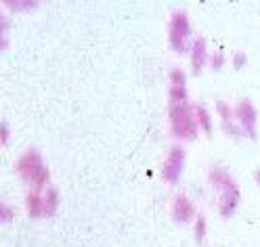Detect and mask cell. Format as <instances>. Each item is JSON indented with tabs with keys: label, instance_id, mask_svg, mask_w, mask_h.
Instances as JSON below:
<instances>
[{
	"label": "cell",
	"instance_id": "obj_4",
	"mask_svg": "<svg viewBox=\"0 0 260 247\" xmlns=\"http://www.w3.org/2000/svg\"><path fill=\"white\" fill-rule=\"evenodd\" d=\"M233 118L237 122V126L243 130V134H246L248 138L256 140V124H258V111L254 107L252 101H248V98H241V101L233 107Z\"/></svg>",
	"mask_w": 260,
	"mask_h": 247
},
{
	"label": "cell",
	"instance_id": "obj_19",
	"mask_svg": "<svg viewBox=\"0 0 260 247\" xmlns=\"http://www.w3.org/2000/svg\"><path fill=\"white\" fill-rule=\"evenodd\" d=\"M168 80H170V84H187V74L183 72V69H172L170 72V76H168Z\"/></svg>",
	"mask_w": 260,
	"mask_h": 247
},
{
	"label": "cell",
	"instance_id": "obj_8",
	"mask_svg": "<svg viewBox=\"0 0 260 247\" xmlns=\"http://www.w3.org/2000/svg\"><path fill=\"white\" fill-rule=\"evenodd\" d=\"M189 57H191V72L193 74H200L204 69V65H208V44H206V38H195L189 46Z\"/></svg>",
	"mask_w": 260,
	"mask_h": 247
},
{
	"label": "cell",
	"instance_id": "obj_6",
	"mask_svg": "<svg viewBox=\"0 0 260 247\" xmlns=\"http://www.w3.org/2000/svg\"><path fill=\"white\" fill-rule=\"evenodd\" d=\"M208 180L218 193H239V185L235 183V178L226 172L224 168L214 166L208 174Z\"/></svg>",
	"mask_w": 260,
	"mask_h": 247
},
{
	"label": "cell",
	"instance_id": "obj_17",
	"mask_svg": "<svg viewBox=\"0 0 260 247\" xmlns=\"http://www.w3.org/2000/svg\"><path fill=\"white\" fill-rule=\"evenodd\" d=\"M224 63H226V59H224V53H222V51L212 53V55H210V59H208V65H210V69H212V72L222 69Z\"/></svg>",
	"mask_w": 260,
	"mask_h": 247
},
{
	"label": "cell",
	"instance_id": "obj_7",
	"mask_svg": "<svg viewBox=\"0 0 260 247\" xmlns=\"http://www.w3.org/2000/svg\"><path fill=\"white\" fill-rule=\"evenodd\" d=\"M172 218L178 224H187L193 218H198L195 216V203L189 199L187 195H176L174 197V201H172Z\"/></svg>",
	"mask_w": 260,
	"mask_h": 247
},
{
	"label": "cell",
	"instance_id": "obj_3",
	"mask_svg": "<svg viewBox=\"0 0 260 247\" xmlns=\"http://www.w3.org/2000/svg\"><path fill=\"white\" fill-rule=\"evenodd\" d=\"M185 149L181 145H172L168 153H166V159L164 163H161V168H159V174H161V180L168 185H176L178 180H181L183 176V170H185Z\"/></svg>",
	"mask_w": 260,
	"mask_h": 247
},
{
	"label": "cell",
	"instance_id": "obj_12",
	"mask_svg": "<svg viewBox=\"0 0 260 247\" xmlns=\"http://www.w3.org/2000/svg\"><path fill=\"white\" fill-rule=\"evenodd\" d=\"M195 122H198L200 130H204L206 134H212V115H210V111L204 107V105H195Z\"/></svg>",
	"mask_w": 260,
	"mask_h": 247
},
{
	"label": "cell",
	"instance_id": "obj_10",
	"mask_svg": "<svg viewBox=\"0 0 260 247\" xmlns=\"http://www.w3.org/2000/svg\"><path fill=\"white\" fill-rule=\"evenodd\" d=\"M239 197H241V193H220L216 207L222 218H231L235 214V209L239 205Z\"/></svg>",
	"mask_w": 260,
	"mask_h": 247
},
{
	"label": "cell",
	"instance_id": "obj_22",
	"mask_svg": "<svg viewBox=\"0 0 260 247\" xmlns=\"http://www.w3.org/2000/svg\"><path fill=\"white\" fill-rule=\"evenodd\" d=\"M9 48V31H0V51Z\"/></svg>",
	"mask_w": 260,
	"mask_h": 247
},
{
	"label": "cell",
	"instance_id": "obj_15",
	"mask_svg": "<svg viewBox=\"0 0 260 247\" xmlns=\"http://www.w3.org/2000/svg\"><path fill=\"white\" fill-rule=\"evenodd\" d=\"M206 233H208V222H206L204 216H198V218H195V224H193V237H195V243H204Z\"/></svg>",
	"mask_w": 260,
	"mask_h": 247
},
{
	"label": "cell",
	"instance_id": "obj_20",
	"mask_svg": "<svg viewBox=\"0 0 260 247\" xmlns=\"http://www.w3.org/2000/svg\"><path fill=\"white\" fill-rule=\"evenodd\" d=\"M11 143V126L7 122H0V145Z\"/></svg>",
	"mask_w": 260,
	"mask_h": 247
},
{
	"label": "cell",
	"instance_id": "obj_5",
	"mask_svg": "<svg viewBox=\"0 0 260 247\" xmlns=\"http://www.w3.org/2000/svg\"><path fill=\"white\" fill-rule=\"evenodd\" d=\"M40 166H44L42 153L31 147V149H25V151L19 155V159L15 161V174H17L21 180H27Z\"/></svg>",
	"mask_w": 260,
	"mask_h": 247
},
{
	"label": "cell",
	"instance_id": "obj_23",
	"mask_svg": "<svg viewBox=\"0 0 260 247\" xmlns=\"http://www.w3.org/2000/svg\"><path fill=\"white\" fill-rule=\"evenodd\" d=\"M9 27H11V23H9V19H7V15L0 11V31H9Z\"/></svg>",
	"mask_w": 260,
	"mask_h": 247
},
{
	"label": "cell",
	"instance_id": "obj_13",
	"mask_svg": "<svg viewBox=\"0 0 260 247\" xmlns=\"http://www.w3.org/2000/svg\"><path fill=\"white\" fill-rule=\"evenodd\" d=\"M168 96H170V103H185L187 101V84H170Z\"/></svg>",
	"mask_w": 260,
	"mask_h": 247
},
{
	"label": "cell",
	"instance_id": "obj_24",
	"mask_svg": "<svg viewBox=\"0 0 260 247\" xmlns=\"http://www.w3.org/2000/svg\"><path fill=\"white\" fill-rule=\"evenodd\" d=\"M254 180H256V183L260 185V170H256V172H254Z\"/></svg>",
	"mask_w": 260,
	"mask_h": 247
},
{
	"label": "cell",
	"instance_id": "obj_18",
	"mask_svg": "<svg viewBox=\"0 0 260 247\" xmlns=\"http://www.w3.org/2000/svg\"><path fill=\"white\" fill-rule=\"evenodd\" d=\"M13 218H15V209L9 203H5L3 199H0V224H7Z\"/></svg>",
	"mask_w": 260,
	"mask_h": 247
},
{
	"label": "cell",
	"instance_id": "obj_16",
	"mask_svg": "<svg viewBox=\"0 0 260 247\" xmlns=\"http://www.w3.org/2000/svg\"><path fill=\"white\" fill-rule=\"evenodd\" d=\"M216 113H218V118H220V124L235 122V118H233V107L226 105L224 101H216Z\"/></svg>",
	"mask_w": 260,
	"mask_h": 247
},
{
	"label": "cell",
	"instance_id": "obj_1",
	"mask_svg": "<svg viewBox=\"0 0 260 247\" xmlns=\"http://www.w3.org/2000/svg\"><path fill=\"white\" fill-rule=\"evenodd\" d=\"M168 122H170V134L176 140H195L200 136V126L195 122V105H191L189 101L170 103Z\"/></svg>",
	"mask_w": 260,
	"mask_h": 247
},
{
	"label": "cell",
	"instance_id": "obj_21",
	"mask_svg": "<svg viewBox=\"0 0 260 247\" xmlns=\"http://www.w3.org/2000/svg\"><path fill=\"white\" fill-rule=\"evenodd\" d=\"M246 63H248L246 53H235L233 55V67L235 69H243V67H246Z\"/></svg>",
	"mask_w": 260,
	"mask_h": 247
},
{
	"label": "cell",
	"instance_id": "obj_2",
	"mask_svg": "<svg viewBox=\"0 0 260 247\" xmlns=\"http://www.w3.org/2000/svg\"><path fill=\"white\" fill-rule=\"evenodd\" d=\"M189 38H191V21L185 11H174L170 15L168 23V44L174 53L185 55L189 51Z\"/></svg>",
	"mask_w": 260,
	"mask_h": 247
},
{
	"label": "cell",
	"instance_id": "obj_14",
	"mask_svg": "<svg viewBox=\"0 0 260 247\" xmlns=\"http://www.w3.org/2000/svg\"><path fill=\"white\" fill-rule=\"evenodd\" d=\"M3 7H7L9 11H31L38 7V3L36 0H5Z\"/></svg>",
	"mask_w": 260,
	"mask_h": 247
},
{
	"label": "cell",
	"instance_id": "obj_11",
	"mask_svg": "<svg viewBox=\"0 0 260 247\" xmlns=\"http://www.w3.org/2000/svg\"><path fill=\"white\" fill-rule=\"evenodd\" d=\"M59 203H61V193L57 187H48L44 189V209H46V218H51L53 214L59 209Z\"/></svg>",
	"mask_w": 260,
	"mask_h": 247
},
{
	"label": "cell",
	"instance_id": "obj_9",
	"mask_svg": "<svg viewBox=\"0 0 260 247\" xmlns=\"http://www.w3.org/2000/svg\"><path fill=\"white\" fill-rule=\"evenodd\" d=\"M25 209L29 218H46V209H44V191L29 189L25 195Z\"/></svg>",
	"mask_w": 260,
	"mask_h": 247
}]
</instances>
